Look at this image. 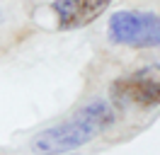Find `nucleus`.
<instances>
[{
	"label": "nucleus",
	"instance_id": "20e7f679",
	"mask_svg": "<svg viewBox=\"0 0 160 155\" xmlns=\"http://www.w3.org/2000/svg\"><path fill=\"white\" fill-rule=\"evenodd\" d=\"M112 2L114 0H53L51 12L56 15V27L61 32H73L102 17Z\"/></svg>",
	"mask_w": 160,
	"mask_h": 155
},
{
	"label": "nucleus",
	"instance_id": "f03ea898",
	"mask_svg": "<svg viewBox=\"0 0 160 155\" xmlns=\"http://www.w3.org/2000/svg\"><path fill=\"white\" fill-rule=\"evenodd\" d=\"M107 37L112 44L131 48H155L160 46V15L119 10L109 17Z\"/></svg>",
	"mask_w": 160,
	"mask_h": 155
},
{
	"label": "nucleus",
	"instance_id": "7ed1b4c3",
	"mask_svg": "<svg viewBox=\"0 0 160 155\" xmlns=\"http://www.w3.org/2000/svg\"><path fill=\"white\" fill-rule=\"evenodd\" d=\"M114 102L138 109H153L160 104V66L141 68L136 73L114 80L109 87Z\"/></svg>",
	"mask_w": 160,
	"mask_h": 155
},
{
	"label": "nucleus",
	"instance_id": "f257e3e1",
	"mask_svg": "<svg viewBox=\"0 0 160 155\" xmlns=\"http://www.w3.org/2000/svg\"><path fill=\"white\" fill-rule=\"evenodd\" d=\"M114 119L117 114L107 102H90L80 112H75L73 119L37 133L32 138V150L37 155H63L78 150L104 133L114 124Z\"/></svg>",
	"mask_w": 160,
	"mask_h": 155
}]
</instances>
